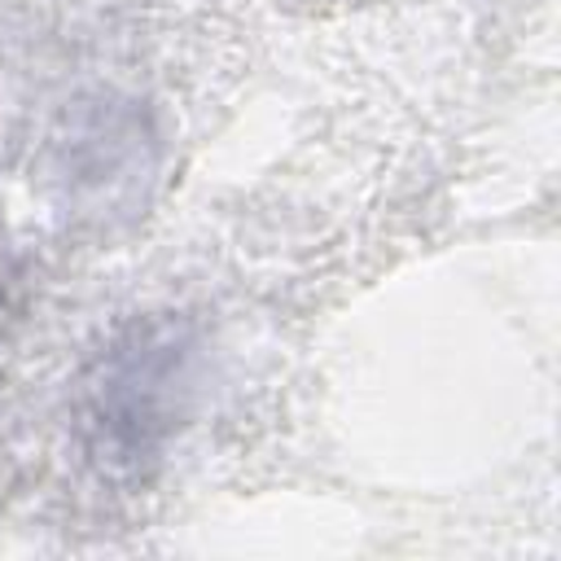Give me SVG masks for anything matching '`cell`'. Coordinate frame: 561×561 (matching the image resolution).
I'll use <instances>...</instances> for the list:
<instances>
[{
    "instance_id": "1",
    "label": "cell",
    "mask_w": 561,
    "mask_h": 561,
    "mask_svg": "<svg viewBox=\"0 0 561 561\" xmlns=\"http://www.w3.org/2000/svg\"><path fill=\"white\" fill-rule=\"evenodd\" d=\"M193 399V346L175 324H145L118 337L92 368L88 425L96 456L140 469L175 434Z\"/></svg>"
}]
</instances>
